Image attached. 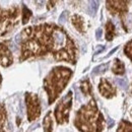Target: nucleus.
Instances as JSON below:
<instances>
[{"mask_svg": "<svg viewBox=\"0 0 132 132\" xmlns=\"http://www.w3.org/2000/svg\"><path fill=\"white\" fill-rule=\"evenodd\" d=\"M117 82L120 84V86H122V87H124V86H126V84L127 82L125 81V80H123V79H117Z\"/></svg>", "mask_w": 132, "mask_h": 132, "instance_id": "aec40b11", "label": "nucleus"}, {"mask_svg": "<svg viewBox=\"0 0 132 132\" xmlns=\"http://www.w3.org/2000/svg\"><path fill=\"white\" fill-rule=\"evenodd\" d=\"M22 38L20 61L51 53L57 60L75 63V46L63 29L55 24H41L26 29Z\"/></svg>", "mask_w": 132, "mask_h": 132, "instance_id": "f257e3e1", "label": "nucleus"}, {"mask_svg": "<svg viewBox=\"0 0 132 132\" xmlns=\"http://www.w3.org/2000/svg\"><path fill=\"white\" fill-rule=\"evenodd\" d=\"M113 72L115 74H120V75L125 73L124 63L122 61H120L119 59H115V64L113 66Z\"/></svg>", "mask_w": 132, "mask_h": 132, "instance_id": "9d476101", "label": "nucleus"}, {"mask_svg": "<svg viewBox=\"0 0 132 132\" xmlns=\"http://www.w3.org/2000/svg\"><path fill=\"white\" fill-rule=\"evenodd\" d=\"M72 71L69 68L58 66L52 69L44 80V87L49 96V104H52L58 98L59 94L64 89L70 79Z\"/></svg>", "mask_w": 132, "mask_h": 132, "instance_id": "7ed1b4c3", "label": "nucleus"}, {"mask_svg": "<svg viewBox=\"0 0 132 132\" xmlns=\"http://www.w3.org/2000/svg\"><path fill=\"white\" fill-rule=\"evenodd\" d=\"M66 16H67V12H66V11L62 12V14L59 17V21H60V22H64L66 20Z\"/></svg>", "mask_w": 132, "mask_h": 132, "instance_id": "6ab92c4d", "label": "nucleus"}, {"mask_svg": "<svg viewBox=\"0 0 132 132\" xmlns=\"http://www.w3.org/2000/svg\"><path fill=\"white\" fill-rule=\"evenodd\" d=\"M1 81H2V77H1V75H0V84H1Z\"/></svg>", "mask_w": 132, "mask_h": 132, "instance_id": "393cba45", "label": "nucleus"}, {"mask_svg": "<svg viewBox=\"0 0 132 132\" xmlns=\"http://www.w3.org/2000/svg\"><path fill=\"white\" fill-rule=\"evenodd\" d=\"M72 23L78 32H80V33L84 32V20L80 15H77V14L73 15L72 16Z\"/></svg>", "mask_w": 132, "mask_h": 132, "instance_id": "1a4fd4ad", "label": "nucleus"}, {"mask_svg": "<svg viewBox=\"0 0 132 132\" xmlns=\"http://www.w3.org/2000/svg\"><path fill=\"white\" fill-rule=\"evenodd\" d=\"M114 125V121L113 120H110V122H109V127H112Z\"/></svg>", "mask_w": 132, "mask_h": 132, "instance_id": "5701e85b", "label": "nucleus"}, {"mask_svg": "<svg viewBox=\"0 0 132 132\" xmlns=\"http://www.w3.org/2000/svg\"><path fill=\"white\" fill-rule=\"evenodd\" d=\"M44 132H52V119H51V112H49L45 119H44Z\"/></svg>", "mask_w": 132, "mask_h": 132, "instance_id": "f8f14e48", "label": "nucleus"}, {"mask_svg": "<svg viewBox=\"0 0 132 132\" xmlns=\"http://www.w3.org/2000/svg\"><path fill=\"white\" fill-rule=\"evenodd\" d=\"M18 13L16 6L9 9H2L0 7V37L6 35L16 24Z\"/></svg>", "mask_w": 132, "mask_h": 132, "instance_id": "20e7f679", "label": "nucleus"}, {"mask_svg": "<svg viewBox=\"0 0 132 132\" xmlns=\"http://www.w3.org/2000/svg\"><path fill=\"white\" fill-rule=\"evenodd\" d=\"M12 53L8 48V41L0 43V65L3 67H8L12 64L13 58Z\"/></svg>", "mask_w": 132, "mask_h": 132, "instance_id": "0eeeda50", "label": "nucleus"}, {"mask_svg": "<svg viewBox=\"0 0 132 132\" xmlns=\"http://www.w3.org/2000/svg\"><path fill=\"white\" fill-rule=\"evenodd\" d=\"M99 89L102 94V96H104L105 98H112L116 95V89L110 84V82L107 79H102L100 83Z\"/></svg>", "mask_w": 132, "mask_h": 132, "instance_id": "6e6552de", "label": "nucleus"}, {"mask_svg": "<svg viewBox=\"0 0 132 132\" xmlns=\"http://www.w3.org/2000/svg\"><path fill=\"white\" fill-rule=\"evenodd\" d=\"M6 121V112H5V107L2 103H0V128L4 126Z\"/></svg>", "mask_w": 132, "mask_h": 132, "instance_id": "4468645a", "label": "nucleus"}, {"mask_svg": "<svg viewBox=\"0 0 132 132\" xmlns=\"http://www.w3.org/2000/svg\"><path fill=\"white\" fill-rule=\"evenodd\" d=\"M80 88H81L83 94H85V95H90L92 94V86H90V83L87 79L81 82Z\"/></svg>", "mask_w": 132, "mask_h": 132, "instance_id": "2eb2a0df", "label": "nucleus"}, {"mask_svg": "<svg viewBox=\"0 0 132 132\" xmlns=\"http://www.w3.org/2000/svg\"><path fill=\"white\" fill-rule=\"evenodd\" d=\"M101 36H102V30L99 29V30H97V33H96V37H97L98 40L101 39Z\"/></svg>", "mask_w": 132, "mask_h": 132, "instance_id": "412c9836", "label": "nucleus"}, {"mask_svg": "<svg viewBox=\"0 0 132 132\" xmlns=\"http://www.w3.org/2000/svg\"><path fill=\"white\" fill-rule=\"evenodd\" d=\"M27 101V109H28V118L29 121H33L37 119L41 114V105L37 95L35 94H26Z\"/></svg>", "mask_w": 132, "mask_h": 132, "instance_id": "423d86ee", "label": "nucleus"}, {"mask_svg": "<svg viewBox=\"0 0 132 132\" xmlns=\"http://www.w3.org/2000/svg\"><path fill=\"white\" fill-rule=\"evenodd\" d=\"M71 102H72V92L69 90L68 94L59 102V104L55 109V117L58 124H63L68 122L69 111L72 105Z\"/></svg>", "mask_w": 132, "mask_h": 132, "instance_id": "39448f33", "label": "nucleus"}, {"mask_svg": "<svg viewBox=\"0 0 132 132\" xmlns=\"http://www.w3.org/2000/svg\"><path fill=\"white\" fill-rule=\"evenodd\" d=\"M106 29H107V31H106V38H107L108 41H111L113 39V37L116 35L115 27H114V24L111 21H108V23L106 26Z\"/></svg>", "mask_w": 132, "mask_h": 132, "instance_id": "9b49d317", "label": "nucleus"}, {"mask_svg": "<svg viewBox=\"0 0 132 132\" xmlns=\"http://www.w3.org/2000/svg\"><path fill=\"white\" fill-rule=\"evenodd\" d=\"M107 68H108V63H106V64H104V65L98 66V67H96V68L94 69L93 74L97 75V74H100V73H102V72H105Z\"/></svg>", "mask_w": 132, "mask_h": 132, "instance_id": "f3484780", "label": "nucleus"}, {"mask_svg": "<svg viewBox=\"0 0 132 132\" xmlns=\"http://www.w3.org/2000/svg\"><path fill=\"white\" fill-rule=\"evenodd\" d=\"M105 49V47H103V46H102V47H100L99 49L97 50V51H96V52H95V55H97V54H99L100 52H102V51H103V50Z\"/></svg>", "mask_w": 132, "mask_h": 132, "instance_id": "4be33fe9", "label": "nucleus"}, {"mask_svg": "<svg viewBox=\"0 0 132 132\" xmlns=\"http://www.w3.org/2000/svg\"><path fill=\"white\" fill-rule=\"evenodd\" d=\"M22 9H23V13H22V23H27L28 20L30 19V17L32 15L31 10H29L24 5H22Z\"/></svg>", "mask_w": 132, "mask_h": 132, "instance_id": "dca6fc26", "label": "nucleus"}, {"mask_svg": "<svg viewBox=\"0 0 132 132\" xmlns=\"http://www.w3.org/2000/svg\"><path fill=\"white\" fill-rule=\"evenodd\" d=\"M104 117L97 109L93 100L77 112L74 124L81 132H101L103 129Z\"/></svg>", "mask_w": 132, "mask_h": 132, "instance_id": "f03ea898", "label": "nucleus"}, {"mask_svg": "<svg viewBox=\"0 0 132 132\" xmlns=\"http://www.w3.org/2000/svg\"><path fill=\"white\" fill-rule=\"evenodd\" d=\"M0 132H5V131L3 130V128H0Z\"/></svg>", "mask_w": 132, "mask_h": 132, "instance_id": "b1692460", "label": "nucleus"}, {"mask_svg": "<svg viewBox=\"0 0 132 132\" xmlns=\"http://www.w3.org/2000/svg\"><path fill=\"white\" fill-rule=\"evenodd\" d=\"M90 4H92V6H90V8H92L90 14H94V13H96L97 8H98V2L97 1H93V2H90Z\"/></svg>", "mask_w": 132, "mask_h": 132, "instance_id": "a211bd4d", "label": "nucleus"}, {"mask_svg": "<svg viewBox=\"0 0 132 132\" xmlns=\"http://www.w3.org/2000/svg\"><path fill=\"white\" fill-rule=\"evenodd\" d=\"M117 132H132V125L129 122L122 121Z\"/></svg>", "mask_w": 132, "mask_h": 132, "instance_id": "ddd939ff", "label": "nucleus"}]
</instances>
